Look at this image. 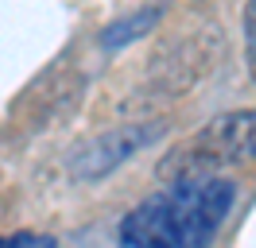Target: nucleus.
<instances>
[{
  "instance_id": "obj_1",
  "label": "nucleus",
  "mask_w": 256,
  "mask_h": 248,
  "mask_svg": "<svg viewBox=\"0 0 256 248\" xmlns=\"http://www.w3.org/2000/svg\"><path fill=\"white\" fill-rule=\"evenodd\" d=\"M237 206L233 178H186L144 198L116 229V248H214Z\"/></svg>"
},
{
  "instance_id": "obj_2",
  "label": "nucleus",
  "mask_w": 256,
  "mask_h": 248,
  "mask_svg": "<svg viewBox=\"0 0 256 248\" xmlns=\"http://www.w3.org/2000/svg\"><path fill=\"white\" fill-rule=\"evenodd\" d=\"M244 155H256V108L225 112L194 136L175 144L160 159V178L186 182V178H214L222 167L240 163Z\"/></svg>"
},
{
  "instance_id": "obj_3",
  "label": "nucleus",
  "mask_w": 256,
  "mask_h": 248,
  "mask_svg": "<svg viewBox=\"0 0 256 248\" xmlns=\"http://www.w3.org/2000/svg\"><path fill=\"white\" fill-rule=\"evenodd\" d=\"M156 136H160V128H152V124H144V128H116V132H105V136H97L94 144L74 159V170H78V178H101V174L116 170L124 159H132L140 148H148Z\"/></svg>"
},
{
  "instance_id": "obj_4",
  "label": "nucleus",
  "mask_w": 256,
  "mask_h": 248,
  "mask_svg": "<svg viewBox=\"0 0 256 248\" xmlns=\"http://www.w3.org/2000/svg\"><path fill=\"white\" fill-rule=\"evenodd\" d=\"M160 20H163L160 8H136V12L120 16L116 24H109V28L101 31V46H105V50H116V46H124V43H132V39L148 35Z\"/></svg>"
},
{
  "instance_id": "obj_5",
  "label": "nucleus",
  "mask_w": 256,
  "mask_h": 248,
  "mask_svg": "<svg viewBox=\"0 0 256 248\" xmlns=\"http://www.w3.org/2000/svg\"><path fill=\"white\" fill-rule=\"evenodd\" d=\"M0 248H58V244H54V236H47V232L20 229V232H8V236H0Z\"/></svg>"
},
{
  "instance_id": "obj_6",
  "label": "nucleus",
  "mask_w": 256,
  "mask_h": 248,
  "mask_svg": "<svg viewBox=\"0 0 256 248\" xmlns=\"http://www.w3.org/2000/svg\"><path fill=\"white\" fill-rule=\"evenodd\" d=\"M244 43H248V70L256 74V4L244 8Z\"/></svg>"
}]
</instances>
